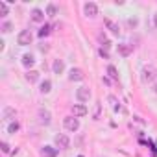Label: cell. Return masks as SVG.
<instances>
[{
    "label": "cell",
    "instance_id": "1",
    "mask_svg": "<svg viewBox=\"0 0 157 157\" xmlns=\"http://www.w3.org/2000/svg\"><path fill=\"white\" fill-rule=\"evenodd\" d=\"M157 78V68L155 67H151V65H148V67H144L142 68V74H140V80L144 82V83H151L153 80Z\"/></svg>",
    "mask_w": 157,
    "mask_h": 157
},
{
    "label": "cell",
    "instance_id": "2",
    "mask_svg": "<svg viewBox=\"0 0 157 157\" xmlns=\"http://www.w3.org/2000/svg\"><path fill=\"white\" fill-rule=\"evenodd\" d=\"M32 41H33V35H32V32H30V30H22V32L19 33V37H17V43H19V44H22V46L32 44Z\"/></svg>",
    "mask_w": 157,
    "mask_h": 157
},
{
    "label": "cell",
    "instance_id": "3",
    "mask_svg": "<svg viewBox=\"0 0 157 157\" xmlns=\"http://www.w3.org/2000/svg\"><path fill=\"white\" fill-rule=\"evenodd\" d=\"M63 124H65V128L68 131H78V129H80V120H78L76 117H67L63 120Z\"/></svg>",
    "mask_w": 157,
    "mask_h": 157
},
{
    "label": "cell",
    "instance_id": "4",
    "mask_svg": "<svg viewBox=\"0 0 157 157\" xmlns=\"http://www.w3.org/2000/svg\"><path fill=\"white\" fill-rule=\"evenodd\" d=\"M83 78H85V74H83L82 68H72L70 74H68V80H70V82H82Z\"/></svg>",
    "mask_w": 157,
    "mask_h": 157
},
{
    "label": "cell",
    "instance_id": "5",
    "mask_svg": "<svg viewBox=\"0 0 157 157\" xmlns=\"http://www.w3.org/2000/svg\"><path fill=\"white\" fill-rule=\"evenodd\" d=\"M83 11H85L87 17H96V15H98V6H96L94 2H87V4L83 6Z\"/></svg>",
    "mask_w": 157,
    "mask_h": 157
},
{
    "label": "cell",
    "instance_id": "6",
    "mask_svg": "<svg viewBox=\"0 0 157 157\" xmlns=\"http://www.w3.org/2000/svg\"><path fill=\"white\" fill-rule=\"evenodd\" d=\"M76 96H78V100H80V102H87L91 98V91L87 87H80V89L76 91Z\"/></svg>",
    "mask_w": 157,
    "mask_h": 157
},
{
    "label": "cell",
    "instance_id": "7",
    "mask_svg": "<svg viewBox=\"0 0 157 157\" xmlns=\"http://www.w3.org/2000/svg\"><path fill=\"white\" fill-rule=\"evenodd\" d=\"M56 144L59 146V148H68L70 146V140H68V137L65 135V133H59V135H56Z\"/></svg>",
    "mask_w": 157,
    "mask_h": 157
},
{
    "label": "cell",
    "instance_id": "8",
    "mask_svg": "<svg viewBox=\"0 0 157 157\" xmlns=\"http://www.w3.org/2000/svg\"><path fill=\"white\" fill-rule=\"evenodd\" d=\"M30 17H32V21L33 22H43L44 21V13L39 10V8H35V10H32V13H30Z\"/></svg>",
    "mask_w": 157,
    "mask_h": 157
},
{
    "label": "cell",
    "instance_id": "9",
    "mask_svg": "<svg viewBox=\"0 0 157 157\" xmlns=\"http://www.w3.org/2000/svg\"><path fill=\"white\" fill-rule=\"evenodd\" d=\"M72 115L78 118V117H85L87 115V107L85 105H72Z\"/></svg>",
    "mask_w": 157,
    "mask_h": 157
},
{
    "label": "cell",
    "instance_id": "10",
    "mask_svg": "<svg viewBox=\"0 0 157 157\" xmlns=\"http://www.w3.org/2000/svg\"><path fill=\"white\" fill-rule=\"evenodd\" d=\"M57 155V150L52 148V146H44L41 148V157H56Z\"/></svg>",
    "mask_w": 157,
    "mask_h": 157
},
{
    "label": "cell",
    "instance_id": "11",
    "mask_svg": "<svg viewBox=\"0 0 157 157\" xmlns=\"http://www.w3.org/2000/svg\"><path fill=\"white\" fill-rule=\"evenodd\" d=\"M131 52H133V46H131V44H118V54H120L122 57H128Z\"/></svg>",
    "mask_w": 157,
    "mask_h": 157
},
{
    "label": "cell",
    "instance_id": "12",
    "mask_svg": "<svg viewBox=\"0 0 157 157\" xmlns=\"http://www.w3.org/2000/svg\"><path fill=\"white\" fill-rule=\"evenodd\" d=\"M26 80H28L30 83H35V82L39 80V72H37V70H28V72H26Z\"/></svg>",
    "mask_w": 157,
    "mask_h": 157
},
{
    "label": "cell",
    "instance_id": "13",
    "mask_svg": "<svg viewBox=\"0 0 157 157\" xmlns=\"http://www.w3.org/2000/svg\"><path fill=\"white\" fill-rule=\"evenodd\" d=\"M52 68H54V72H56V74H61V72L65 70V63H63L61 59H56V61H54V65H52Z\"/></svg>",
    "mask_w": 157,
    "mask_h": 157
},
{
    "label": "cell",
    "instance_id": "14",
    "mask_svg": "<svg viewBox=\"0 0 157 157\" xmlns=\"http://www.w3.org/2000/svg\"><path fill=\"white\" fill-rule=\"evenodd\" d=\"M105 26H107V28H109V30H111V32H113L115 35H118V33H120V28H118V24H115L113 21L105 19Z\"/></svg>",
    "mask_w": 157,
    "mask_h": 157
},
{
    "label": "cell",
    "instance_id": "15",
    "mask_svg": "<svg viewBox=\"0 0 157 157\" xmlns=\"http://www.w3.org/2000/svg\"><path fill=\"white\" fill-rule=\"evenodd\" d=\"M33 63H35V59H33L32 54H24L22 56V65L24 67H33Z\"/></svg>",
    "mask_w": 157,
    "mask_h": 157
},
{
    "label": "cell",
    "instance_id": "16",
    "mask_svg": "<svg viewBox=\"0 0 157 157\" xmlns=\"http://www.w3.org/2000/svg\"><path fill=\"white\" fill-rule=\"evenodd\" d=\"M39 118H41V122H43V124H50V111L41 109V111H39Z\"/></svg>",
    "mask_w": 157,
    "mask_h": 157
},
{
    "label": "cell",
    "instance_id": "17",
    "mask_svg": "<svg viewBox=\"0 0 157 157\" xmlns=\"http://www.w3.org/2000/svg\"><path fill=\"white\" fill-rule=\"evenodd\" d=\"M39 91H41L43 94H48V93L52 91V83H50L48 80H44V82L41 83V89H39Z\"/></svg>",
    "mask_w": 157,
    "mask_h": 157
},
{
    "label": "cell",
    "instance_id": "18",
    "mask_svg": "<svg viewBox=\"0 0 157 157\" xmlns=\"http://www.w3.org/2000/svg\"><path fill=\"white\" fill-rule=\"evenodd\" d=\"M46 15H48V17H56V15H57V8H56L54 4H48V8H46Z\"/></svg>",
    "mask_w": 157,
    "mask_h": 157
},
{
    "label": "cell",
    "instance_id": "19",
    "mask_svg": "<svg viewBox=\"0 0 157 157\" xmlns=\"http://www.w3.org/2000/svg\"><path fill=\"white\" fill-rule=\"evenodd\" d=\"M107 74L113 78V80H118V72H117V68H115L113 65H109V67H107Z\"/></svg>",
    "mask_w": 157,
    "mask_h": 157
},
{
    "label": "cell",
    "instance_id": "20",
    "mask_svg": "<svg viewBox=\"0 0 157 157\" xmlns=\"http://www.w3.org/2000/svg\"><path fill=\"white\" fill-rule=\"evenodd\" d=\"M48 33H50V26H48V24H44V26L39 30V37H46Z\"/></svg>",
    "mask_w": 157,
    "mask_h": 157
},
{
    "label": "cell",
    "instance_id": "21",
    "mask_svg": "<svg viewBox=\"0 0 157 157\" xmlns=\"http://www.w3.org/2000/svg\"><path fill=\"white\" fill-rule=\"evenodd\" d=\"M6 15H8V4L0 2V17H6Z\"/></svg>",
    "mask_w": 157,
    "mask_h": 157
},
{
    "label": "cell",
    "instance_id": "22",
    "mask_svg": "<svg viewBox=\"0 0 157 157\" xmlns=\"http://www.w3.org/2000/svg\"><path fill=\"white\" fill-rule=\"evenodd\" d=\"M11 117H15V109L6 107V109H4V118H11Z\"/></svg>",
    "mask_w": 157,
    "mask_h": 157
},
{
    "label": "cell",
    "instance_id": "23",
    "mask_svg": "<svg viewBox=\"0 0 157 157\" xmlns=\"http://www.w3.org/2000/svg\"><path fill=\"white\" fill-rule=\"evenodd\" d=\"M11 30H13V24H11V22H4V24H2V32H4V33H10Z\"/></svg>",
    "mask_w": 157,
    "mask_h": 157
},
{
    "label": "cell",
    "instance_id": "24",
    "mask_svg": "<svg viewBox=\"0 0 157 157\" xmlns=\"http://www.w3.org/2000/svg\"><path fill=\"white\" fill-rule=\"evenodd\" d=\"M109 102L113 104V107H115V111H120V105H118V100H117L115 96H109Z\"/></svg>",
    "mask_w": 157,
    "mask_h": 157
},
{
    "label": "cell",
    "instance_id": "25",
    "mask_svg": "<svg viewBox=\"0 0 157 157\" xmlns=\"http://www.w3.org/2000/svg\"><path fill=\"white\" fill-rule=\"evenodd\" d=\"M19 129V122H13V124H10V128H8V133H15Z\"/></svg>",
    "mask_w": 157,
    "mask_h": 157
},
{
    "label": "cell",
    "instance_id": "26",
    "mask_svg": "<svg viewBox=\"0 0 157 157\" xmlns=\"http://www.w3.org/2000/svg\"><path fill=\"white\" fill-rule=\"evenodd\" d=\"M0 148H2L4 153H10V144L8 142H2V144H0Z\"/></svg>",
    "mask_w": 157,
    "mask_h": 157
},
{
    "label": "cell",
    "instance_id": "27",
    "mask_svg": "<svg viewBox=\"0 0 157 157\" xmlns=\"http://www.w3.org/2000/svg\"><path fill=\"white\" fill-rule=\"evenodd\" d=\"M128 22H129V26H137V24H139V21H137V19H129Z\"/></svg>",
    "mask_w": 157,
    "mask_h": 157
},
{
    "label": "cell",
    "instance_id": "28",
    "mask_svg": "<svg viewBox=\"0 0 157 157\" xmlns=\"http://www.w3.org/2000/svg\"><path fill=\"white\" fill-rule=\"evenodd\" d=\"M100 115V104H96V109H94V118H98Z\"/></svg>",
    "mask_w": 157,
    "mask_h": 157
},
{
    "label": "cell",
    "instance_id": "29",
    "mask_svg": "<svg viewBox=\"0 0 157 157\" xmlns=\"http://www.w3.org/2000/svg\"><path fill=\"white\" fill-rule=\"evenodd\" d=\"M153 22H155V28H157V13L153 15Z\"/></svg>",
    "mask_w": 157,
    "mask_h": 157
},
{
    "label": "cell",
    "instance_id": "30",
    "mask_svg": "<svg viewBox=\"0 0 157 157\" xmlns=\"http://www.w3.org/2000/svg\"><path fill=\"white\" fill-rule=\"evenodd\" d=\"M153 91H155V93H157V83H155V87H153Z\"/></svg>",
    "mask_w": 157,
    "mask_h": 157
}]
</instances>
